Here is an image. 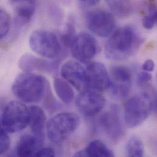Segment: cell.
<instances>
[{
  "label": "cell",
  "instance_id": "cell-1",
  "mask_svg": "<svg viewBox=\"0 0 157 157\" xmlns=\"http://www.w3.org/2000/svg\"><path fill=\"white\" fill-rule=\"evenodd\" d=\"M143 43V39L134 27H121L111 34L105 45L107 58L116 61L125 60L135 54Z\"/></svg>",
  "mask_w": 157,
  "mask_h": 157
},
{
  "label": "cell",
  "instance_id": "cell-2",
  "mask_svg": "<svg viewBox=\"0 0 157 157\" xmlns=\"http://www.w3.org/2000/svg\"><path fill=\"white\" fill-rule=\"evenodd\" d=\"M48 90V81L44 77L28 72L19 74L12 86L13 94L23 102L36 103Z\"/></svg>",
  "mask_w": 157,
  "mask_h": 157
},
{
  "label": "cell",
  "instance_id": "cell-3",
  "mask_svg": "<svg viewBox=\"0 0 157 157\" xmlns=\"http://www.w3.org/2000/svg\"><path fill=\"white\" fill-rule=\"evenodd\" d=\"M152 95L147 91H143L132 97L125 106L124 120L129 128L140 126L148 118L155 108Z\"/></svg>",
  "mask_w": 157,
  "mask_h": 157
},
{
  "label": "cell",
  "instance_id": "cell-4",
  "mask_svg": "<svg viewBox=\"0 0 157 157\" xmlns=\"http://www.w3.org/2000/svg\"><path fill=\"white\" fill-rule=\"evenodd\" d=\"M80 124L78 116L73 113H61L52 117L46 124V132L49 140L59 144L77 130Z\"/></svg>",
  "mask_w": 157,
  "mask_h": 157
},
{
  "label": "cell",
  "instance_id": "cell-5",
  "mask_svg": "<svg viewBox=\"0 0 157 157\" xmlns=\"http://www.w3.org/2000/svg\"><path fill=\"white\" fill-rule=\"evenodd\" d=\"M31 50L39 56L48 58H57L62 52V46L57 36L48 30L34 31L29 40Z\"/></svg>",
  "mask_w": 157,
  "mask_h": 157
},
{
  "label": "cell",
  "instance_id": "cell-6",
  "mask_svg": "<svg viewBox=\"0 0 157 157\" xmlns=\"http://www.w3.org/2000/svg\"><path fill=\"white\" fill-rule=\"evenodd\" d=\"M1 123L9 133H18L25 129L29 123V108L19 101H11L4 108Z\"/></svg>",
  "mask_w": 157,
  "mask_h": 157
},
{
  "label": "cell",
  "instance_id": "cell-7",
  "mask_svg": "<svg viewBox=\"0 0 157 157\" xmlns=\"http://www.w3.org/2000/svg\"><path fill=\"white\" fill-rule=\"evenodd\" d=\"M87 24L94 34L101 37H107L114 32L116 22L111 13L106 10H96L87 14Z\"/></svg>",
  "mask_w": 157,
  "mask_h": 157
},
{
  "label": "cell",
  "instance_id": "cell-8",
  "mask_svg": "<svg viewBox=\"0 0 157 157\" xmlns=\"http://www.w3.org/2000/svg\"><path fill=\"white\" fill-rule=\"evenodd\" d=\"M105 104V98L101 92L90 89L81 91L76 98L79 111L86 117H92L99 113Z\"/></svg>",
  "mask_w": 157,
  "mask_h": 157
},
{
  "label": "cell",
  "instance_id": "cell-9",
  "mask_svg": "<svg viewBox=\"0 0 157 157\" xmlns=\"http://www.w3.org/2000/svg\"><path fill=\"white\" fill-rule=\"evenodd\" d=\"M70 48L74 58L81 63H88L96 55L98 44L91 34L81 33L76 36Z\"/></svg>",
  "mask_w": 157,
  "mask_h": 157
},
{
  "label": "cell",
  "instance_id": "cell-10",
  "mask_svg": "<svg viewBox=\"0 0 157 157\" xmlns=\"http://www.w3.org/2000/svg\"><path fill=\"white\" fill-rule=\"evenodd\" d=\"M109 87L114 95L120 97L127 96L132 86L133 76L130 69L124 66H115L110 69Z\"/></svg>",
  "mask_w": 157,
  "mask_h": 157
},
{
  "label": "cell",
  "instance_id": "cell-11",
  "mask_svg": "<svg viewBox=\"0 0 157 157\" xmlns=\"http://www.w3.org/2000/svg\"><path fill=\"white\" fill-rule=\"evenodd\" d=\"M87 89L102 92L109 87V72L105 66L99 62L89 63L86 69Z\"/></svg>",
  "mask_w": 157,
  "mask_h": 157
},
{
  "label": "cell",
  "instance_id": "cell-12",
  "mask_svg": "<svg viewBox=\"0 0 157 157\" xmlns=\"http://www.w3.org/2000/svg\"><path fill=\"white\" fill-rule=\"evenodd\" d=\"M98 126L107 136L113 140L122 138L124 128L118 110L113 108L102 114L98 119Z\"/></svg>",
  "mask_w": 157,
  "mask_h": 157
},
{
  "label": "cell",
  "instance_id": "cell-13",
  "mask_svg": "<svg viewBox=\"0 0 157 157\" xmlns=\"http://www.w3.org/2000/svg\"><path fill=\"white\" fill-rule=\"evenodd\" d=\"M61 75L63 78L79 91L87 89L86 69L78 62L75 61L66 62L61 68Z\"/></svg>",
  "mask_w": 157,
  "mask_h": 157
},
{
  "label": "cell",
  "instance_id": "cell-14",
  "mask_svg": "<svg viewBox=\"0 0 157 157\" xmlns=\"http://www.w3.org/2000/svg\"><path fill=\"white\" fill-rule=\"evenodd\" d=\"M19 67L24 72L39 71L52 72L57 69V63L37 58L31 54H25L20 59Z\"/></svg>",
  "mask_w": 157,
  "mask_h": 157
},
{
  "label": "cell",
  "instance_id": "cell-15",
  "mask_svg": "<svg viewBox=\"0 0 157 157\" xmlns=\"http://www.w3.org/2000/svg\"><path fill=\"white\" fill-rule=\"evenodd\" d=\"M29 125L33 135L36 137L42 146L45 139L44 130L47 124V117L44 110L38 106H31L29 108Z\"/></svg>",
  "mask_w": 157,
  "mask_h": 157
},
{
  "label": "cell",
  "instance_id": "cell-16",
  "mask_svg": "<svg viewBox=\"0 0 157 157\" xmlns=\"http://www.w3.org/2000/svg\"><path fill=\"white\" fill-rule=\"evenodd\" d=\"M42 145L33 135H23L19 139L16 152L18 157H33Z\"/></svg>",
  "mask_w": 157,
  "mask_h": 157
},
{
  "label": "cell",
  "instance_id": "cell-17",
  "mask_svg": "<svg viewBox=\"0 0 157 157\" xmlns=\"http://www.w3.org/2000/svg\"><path fill=\"white\" fill-rule=\"evenodd\" d=\"M53 86L56 95L63 103L69 104L73 101L75 97L74 91L71 84L65 79L56 78Z\"/></svg>",
  "mask_w": 157,
  "mask_h": 157
},
{
  "label": "cell",
  "instance_id": "cell-18",
  "mask_svg": "<svg viewBox=\"0 0 157 157\" xmlns=\"http://www.w3.org/2000/svg\"><path fill=\"white\" fill-rule=\"evenodd\" d=\"M105 2L113 13L119 17H127L132 11V0H105Z\"/></svg>",
  "mask_w": 157,
  "mask_h": 157
},
{
  "label": "cell",
  "instance_id": "cell-19",
  "mask_svg": "<svg viewBox=\"0 0 157 157\" xmlns=\"http://www.w3.org/2000/svg\"><path fill=\"white\" fill-rule=\"evenodd\" d=\"M87 157H114L113 152L100 140L91 141L85 149Z\"/></svg>",
  "mask_w": 157,
  "mask_h": 157
},
{
  "label": "cell",
  "instance_id": "cell-20",
  "mask_svg": "<svg viewBox=\"0 0 157 157\" xmlns=\"http://www.w3.org/2000/svg\"><path fill=\"white\" fill-rule=\"evenodd\" d=\"M126 152L128 157H143L144 147L142 140L136 135L132 136L127 142Z\"/></svg>",
  "mask_w": 157,
  "mask_h": 157
},
{
  "label": "cell",
  "instance_id": "cell-21",
  "mask_svg": "<svg viewBox=\"0 0 157 157\" xmlns=\"http://www.w3.org/2000/svg\"><path fill=\"white\" fill-rule=\"evenodd\" d=\"M75 26L73 21L70 20L66 27V29L62 34L61 40L66 47L70 48L76 37Z\"/></svg>",
  "mask_w": 157,
  "mask_h": 157
},
{
  "label": "cell",
  "instance_id": "cell-22",
  "mask_svg": "<svg viewBox=\"0 0 157 157\" xmlns=\"http://www.w3.org/2000/svg\"><path fill=\"white\" fill-rule=\"evenodd\" d=\"M10 26V18L8 13L0 8V40L2 39L9 33Z\"/></svg>",
  "mask_w": 157,
  "mask_h": 157
},
{
  "label": "cell",
  "instance_id": "cell-23",
  "mask_svg": "<svg viewBox=\"0 0 157 157\" xmlns=\"http://www.w3.org/2000/svg\"><path fill=\"white\" fill-rule=\"evenodd\" d=\"M7 133L2 125L0 117V155L7 152L10 146V140Z\"/></svg>",
  "mask_w": 157,
  "mask_h": 157
},
{
  "label": "cell",
  "instance_id": "cell-24",
  "mask_svg": "<svg viewBox=\"0 0 157 157\" xmlns=\"http://www.w3.org/2000/svg\"><path fill=\"white\" fill-rule=\"evenodd\" d=\"M149 13L142 20V24L146 29H152L157 23V10H148Z\"/></svg>",
  "mask_w": 157,
  "mask_h": 157
},
{
  "label": "cell",
  "instance_id": "cell-25",
  "mask_svg": "<svg viewBox=\"0 0 157 157\" xmlns=\"http://www.w3.org/2000/svg\"><path fill=\"white\" fill-rule=\"evenodd\" d=\"M152 78V75L148 72L143 71L138 74L137 76V83L139 86H144Z\"/></svg>",
  "mask_w": 157,
  "mask_h": 157
},
{
  "label": "cell",
  "instance_id": "cell-26",
  "mask_svg": "<svg viewBox=\"0 0 157 157\" xmlns=\"http://www.w3.org/2000/svg\"><path fill=\"white\" fill-rule=\"evenodd\" d=\"M34 157H49L55 156V150L52 147H44L40 148L35 153Z\"/></svg>",
  "mask_w": 157,
  "mask_h": 157
},
{
  "label": "cell",
  "instance_id": "cell-27",
  "mask_svg": "<svg viewBox=\"0 0 157 157\" xmlns=\"http://www.w3.org/2000/svg\"><path fill=\"white\" fill-rule=\"evenodd\" d=\"M142 69L144 71L151 72L154 71L155 69V63L152 59H147L143 63Z\"/></svg>",
  "mask_w": 157,
  "mask_h": 157
},
{
  "label": "cell",
  "instance_id": "cell-28",
  "mask_svg": "<svg viewBox=\"0 0 157 157\" xmlns=\"http://www.w3.org/2000/svg\"><path fill=\"white\" fill-rule=\"evenodd\" d=\"M81 3L87 6H93L97 4L100 0H79Z\"/></svg>",
  "mask_w": 157,
  "mask_h": 157
},
{
  "label": "cell",
  "instance_id": "cell-29",
  "mask_svg": "<svg viewBox=\"0 0 157 157\" xmlns=\"http://www.w3.org/2000/svg\"><path fill=\"white\" fill-rule=\"evenodd\" d=\"M74 156H75V157H87V154H86L85 149H84V150L77 152L76 154H74Z\"/></svg>",
  "mask_w": 157,
  "mask_h": 157
},
{
  "label": "cell",
  "instance_id": "cell-30",
  "mask_svg": "<svg viewBox=\"0 0 157 157\" xmlns=\"http://www.w3.org/2000/svg\"><path fill=\"white\" fill-rule=\"evenodd\" d=\"M29 1V0H11L12 2L15 5H18V4H20L22 2H24L25 1Z\"/></svg>",
  "mask_w": 157,
  "mask_h": 157
}]
</instances>
